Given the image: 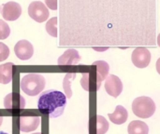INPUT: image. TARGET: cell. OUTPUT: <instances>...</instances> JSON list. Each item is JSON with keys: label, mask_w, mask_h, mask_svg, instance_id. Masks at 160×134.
<instances>
[{"label": "cell", "mask_w": 160, "mask_h": 134, "mask_svg": "<svg viewBox=\"0 0 160 134\" xmlns=\"http://www.w3.org/2000/svg\"><path fill=\"white\" fill-rule=\"evenodd\" d=\"M10 35V28L7 22H5L3 20H0V39L4 40L8 37Z\"/></svg>", "instance_id": "19"}, {"label": "cell", "mask_w": 160, "mask_h": 134, "mask_svg": "<svg viewBox=\"0 0 160 134\" xmlns=\"http://www.w3.org/2000/svg\"><path fill=\"white\" fill-rule=\"evenodd\" d=\"M94 66L97 67L96 71V90H98L101 86V82L106 79L108 76L109 71H110V66L109 64L104 62V61H97L93 63Z\"/></svg>", "instance_id": "11"}, {"label": "cell", "mask_w": 160, "mask_h": 134, "mask_svg": "<svg viewBox=\"0 0 160 134\" xmlns=\"http://www.w3.org/2000/svg\"><path fill=\"white\" fill-rule=\"evenodd\" d=\"M0 134H8V133H6V132H0Z\"/></svg>", "instance_id": "23"}, {"label": "cell", "mask_w": 160, "mask_h": 134, "mask_svg": "<svg viewBox=\"0 0 160 134\" xmlns=\"http://www.w3.org/2000/svg\"><path fill=\"white\" fill-rule=\"evenodd\" d=\"M40 123L39 117H21L19 118V128L22 132H30L38 129Z\"/></svg>", "instance_id": "10"}, {"label": "cell", "mask_w": 160, "mask_h": 134, "mask_svg": "<svg viewBox=\"0 0 160 134\" xmlns=\"http://www.w3.org/2000/svg\"><path fill=\"white\" fill-rule=\"evenodd\" d=\"M4 106L6 109H22L25 106V100L19 93L12 92L5 97Z\"/></svg>", "instance_id": "9"}, {"label": "cell", "mask_w": 160, "mask_h": 134, "mask_svg": "<svg viewBox=\"0 0 160 134\" xmlns=\"http://www.w3.org/2000/svg\"><path fill=\"white\" fill-rule=\"evenodd\" d=\"M0 13L6 21H16L22 15V7L17 2L9 1L0 7Z\"/></svg>", "instance_id": "5"}, {"label": "cell", "mask_w": 160, "mask_h": 134, "mask_svg": "<svg viewBox=\"0 0 160 134\" xmlns=\"http://www.w3.org/2000/svg\"><path fill=\"white\" fill-rule=\"evenodd\" d=\"M76 77L75 73H68L66 76L64 77L63 80V89L65 91V96L67 98H71L72 97V90H71V83Z\"/></svg>", "instance_id": "16"}, {"label": "cell", "mask_w": 160, "mask_h": 134, "mask_svg": "<svg viewBox=\"0 0 160 134\" xmlns=\"http://www.w3.org/2000/svg\"><path fill=\"white\" fill-rule=\"evenodd\" d=\"M15 55L22 61L29 60L34 54L33 45L27 40H20L14 47Z\"/></svg>", "instance_id": "7"}, {"label": "cell", "mask_w": 160, "mask_h": 134, "mask_svg": "<svg viewBox=\"0 0 160 134\" xmlns=\"http://www.w3.org/2000/svg\"><path fill=\"white\" fill-rule=\"evenodd\" d=\"M20 87L25 94L29 96H36L44 90L45 78L38 73H30L22 78Z\"/></svg>", "instance_id": "2"}, {"label": "cell", "mask_w": 160, "mask_h": 134, "mask_svg": "<svg viewBox=\"0 0 160 134\" xmlns=\"http://www.w3.org/2000/svg\"><path fill=\"white\" fill-rule=\"evenodd\" d=\"M46 31L51 36L57 37V17H53L46 22Z\"/></svg>", "instance_id": "18"}, {"label": "cell", "mask_w": 160, "mask_h": 134, "mask_svg": "<svg viewBox=\"0 0 160 134\" xmlns=\"http://www.w3.org/2000/svg\"><path fill=\"white\" fill-rule=\"evenodd\" d=\"M2 123H3V117H0V126Z\"/></svg>", "instance_id": "22"}, {"label": "cell", "mask_w": 160, "mask_h": 134, "mask_svg": "<svg viewBox=\"0 0 160 134\" xmlns=\"http://www.w3.org/2000/svg\"><path fill=\"white\" fill-rule=\"evenodd\" d=\"M131 60L133 64L138 68H145L151 62V53L148 49L140 47L132 52Z\"/></svg>", "instance_id": "6"}, {"label": "cell", "mask_w": 160, "mask_h": 134, "mask_svg": "<svg viewBox=\"0 0 160 134\" xmlns=\"http://www.w3.org/2000/svg\"><path fill=\"white\" fill-rule=\"evenodd\" d=\"M109 123L102 116L96 118V134H105L109 130Z\"/></svg>", "instance_id": "17"}, {"label": "cell", "mask_w": 160, "mask_h": 134, "mask_svg": "<svg viewBox=\"0 0 160 134\" xmlns=\"http://www.w3.org/2000/svg\"><path fill=\"white\" fill-rule=\"evenodd\" d=\"M108 117L112 123L121 125V124H124L128 120V114L125 107H123L122 105H118L115 108V111L112 114H109Z\"/></svg>", "instance_id": "13"}, {"label": "cell", "mask_w": 160, "mask_h": 134, "mask_svg": "<svg viewBox=\"0 0 160 134\" xmlns=\"http://www.w3.org/2000/svg\"><path fill=\"white\" fill-rule=\"evenodd\" d=\"M34 134H42V133H40V132H37V133H34Z\"/></svg>", "instance_id": "24"}, {"label": "cell", "mask_w": 160, "mask_h": 134, "mask_svg": "<svg viewBox=\"0 0 160 134\" xmlns=\"http://www.w3.org/2000/svg\"><path fill=\"white\" fill-rule=\"evenodd\" d=\"M132 111L138 118H149L156 112V104L150 97H138L132 103Z\"/></svg>", "instance_id": "3"}, {"label": "cell", "mask_w": 160, "mask_h": 134, "mask_svg": "<svg viewBox=\"0 0 160 134\" xmlns=\"http://www.w3.org/2000/svg\"><path fill=\"white\" fill-rule=\"evenodd\" d=\"M12 69L13 63L7 62L0 65V83L8 84L12 81Z\"/></svg>", "instance_id": "14"}, {"label": "cell", "mask_w": 160, "mask_h": 134, "mask_svg": "<svg viewBox=\"0 0 160 134\" xmlns=\"http://www.w3.org/2000/svg\"><path fill=\"white\" fill-rule=\"evenodd\" d=\"M81 61V56L79 52L74 49H69L66 50L58 59L59 65H74L78 64Z\"/></svg>", "instance_id": "12"}, {"label": "cell", "mask_w": 160, "mask_h": 134, "mask_svg": "<svg viewBox=\"0 0 160 134\" xmlns=\"http://www.w3.org/2000/svg\"><path fill=\"white\" fill-rule=\"evenodd\" d=\"M8 55H9V49L6 44L0 42V62L7 60Z\"/></svg>", "instance_id": "20"}, {"label": "cell", "mask_w": 160, "mask_h": 134, "mask_svg": "<svg viewBox=\"0 0 160 134\" xmlns=\"http://www.w3.org/2000/svg\"><path fill=\"white\" fill-rule=\"evenodd\" d=\"M128 134H148L149 128L147 124L141 120H134L128 127Z\"/></svg>", "instance_id": "15"}, {"label": "cell", "mask_w": 160, "mask_h": 134, "mask_svg": "<svg viewBox=\"0 0 160 134\" xmlns=\"http://www.w3.org/2000/svg\"><path fill=\"white\" fill-rule=\"evenodd\" d=\"M105 90L109 95L117 98L123 90V83L118 76L110 75L108 77H106Z\"/></svg>", "instance_id": "8"}, {"label": "cell", "mask_w": 160, "mask_h": 134, "mask_svg": "<svg viewBox=\"0 0 160 134\" xmlns=\"http://www.w3.org/2000/svg\"><path fill=\"white\" fill-rule=\"evenodd\" d=\"M67 97L61 91L54 90H46L40 94L38 102V107L41 111L49 114L51 118L60 117L65 110Z\"/></svg>", "instance_id": "1"}, {"label": "cell", "mask_w": 160, "mask_h": 134, "mask_svg": "<svg viewBox=\"0 0 160 134\" xmlns=\"http://www.w3.org/2000/svg\"><path fill=\"white\" fill-rule=\"evenodd\" d=\"M45 4L52 10L57 9V0H45Z\"/></svg>", "instance_id": "21"}, {"label": "cell", "mask_w": 160, "mask_h": 134, "mask_svg": "<svg viewBox=\"0 0 160 134\" xmlns=\"http://www.w3.org/2000/svg\"><path fill=\"white\" fill-rule=\"evenodd\" d=\"M28 14L34 21L41 23L48 20L49 10L42 2L33 1L28 7Z\"/></svg>", "instance_id": "4"}]
</instances>
